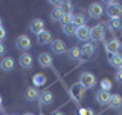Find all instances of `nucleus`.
Listing matches in <instances>:
<instances>
[{"label": "nucleus", "mask_w": 122, "mask_h": 115, "mask_svg": "<svg viewBox=\"0 0 122 115\" xmlns=\"http://www.w3.org/2000/svg\"><path fill=\"white\" fill-rule=\"evenodd\" d=\"M69 92H70L72 98L76 100V101H79V100H82L84 97H86V87H84L79 81L75 83V84H72L70 89H69Z\"/></svg>", "instance_id": "nucleus-4"}, {"label": "nucleus", "mask_w": 122, "mask_h": 115, "mask_svg": "<svg viewBox=\"0 0 122 115\" xmlns=\"http://www.w3.org/2000/svg\"><path fill=\"white\" fill-rule=\"evenodd\" d=\"M114 78H116L119 83H122V66L116 71V74H114Z\"/></svg>", "instance_id": "nucleus-31"}, {"label": "nucleus", "mask_w": 122, "mask_h": 115, "mask_svg": "<svg viewBox=\"0 0 122 115\" xmlns=\"http://www.w3.org/2000/svg\"><path fill=\"white\" fill-rule=\"evenodd\" d=\"M5 52H6L5 45H3V43H0V57H2V55H5Z\"/></svg>", "instance_id": "nucleus-33"}, {"label": "nucleus", "mask_w": 122, "mask_h": 115, "mask_svg": "<svg viewBox=\"0 0 122 115\" xmlns=\"http://www.w3.org/2000/svg\"><path fill=\"white\" fill-rule=\"evenodd\" d=\"M18 63L23 69H30L34 64V57L29 52H21V55L18 57Z\"/></svg>", "instance_id": "nucleus-10"}, {"label": "nucleus", "mask_w": 122, "mask_h": 115, "mask_svg": "<svg viewBox=\"0 0 122 115\" xmlns=\"http://www.w3.org/2000/svg\"><path fill=\"white\" fill-rule=\"evenodd\" d=\"M0 28H3V20H2V17H0Z\"/></svg>", "instance_id": "nucleus-36"}, {"label": "nucleus", "mask_w": 122, "mask_h": 115, "mask_svg": "<svg viewBox=\"0 0 122 115\" xmlns=\"http://www.w3.org/2000/svg\"><path fill=\"white\" fill-rule=\"evenodd\" d=\"M49 3H51L53 8H63V5H64V2H60V0H51Z\"/></svg>", "instance_id": "nucleus-30"}, {"label": "nucleus", "mask_w": 122, "mask_h": 115, "mask_svg": "<svg viewBox=\"0 0 122 115\" xmlns=\"http://www.w3.org/2000/svg\"><path fill=\"white\" fill-rule=\"evenodd\" d=\"M23 115H34V114H32V112H25Z\"/></svg>", "instance_id": "nucleus-37"}, {"label": "nucleus", "mask_w": 122, "mask_h": 115, "mask_svg": "<svg viewBox=\"0 0 122 115\" xmlns=\"http://www.w3.org/2000/svg\"><path fill=\"white\" fill-rule=\"evenodd\" d=\"M38 97H40V92H38V89L35 86H29L25 89V100L26 101H37Z\"/></svg>", "instance_id": "nucleus-13"}, {"label": "nucleus", "mask_w": 122, "mask_h": 115, "mask_svg": "<svg viewBox=\"0 0 122 115\" xmlns=\"http://www.w3.org/2000/svg\"><path fill=\"white\" fill-rule=\"evenodd\" d=\"M32 83H34V86H35V87L43 86V84H46V75L41 74V72H38V74H35V75L32 77Z\"/></svg>", "instance_id": "nucleus-23"}, {"label": "nucleus", "mask_w": 122, "mask_h": 115, "mask_svg": "<svg viewBox=\"0 0 122 115\" xmlns=\"http://www.w3.org/2000/svg\"><path fill=\"white\" fill-rule=\"evenodd\" d=\"M37 43L38 45H49V43H52V34L49 32L47 29L41 31V32L37 35Z\"/></svg>", "instance_id": "nucleus-17"}, {"label": "nucleus", "mask_w": 122, "mask_h": 115, "mask_svg": "<svg viewBox=\"0 0 122 115\" xmlns=\"http://www.w3.org/2000/svg\"><path fill=\"white\" fill-rule=\"evenodd\" d=\"M99 84H101V89L102 91H108L110 92V89H112V81H110L108 78H102Z\"/></svg>", "instance_id": "nucleus-27"}, {"label": "nucleus", "mask_w": 122, "mask_h": 115, "mask_svg": "<svg viewBox=\"0 0 122 115\" xmlns=\"http://www.w3.org/2000/svg\"><path fill=\"white\" fill-rule=\"evenodd\" d=\"M79 83L86 87V91L92 89V87H95V84H96V77L92 74V72H82V74L79 75Z\"/></svg>", "instance_id": "nucleus-3"}, {"label": "nucleus", "mask_w": 122, "mask_h": 115, "mask_svg": "<svg viewBox=\"0 0 122 115\" xmlns=\"http://www.w3.org/2000/svg\"><path fill=\"white\" fill-rule=\"evenodd\" d=\"M15 66V61L12 57H5L2 61H0V69L2 71H5V72H9V71H12Z\"/></svg>", "instance_id": "nucleus-18"}, {"label": "nucleus", "mask_w": 122, "mask_h": 115, "mask_svg": "<svg viewBox=\"0 0 122 115\" xmlns=\"http://www.w3.org/2000/svg\"><path fill=\"white\" fill-rule=\"evenodd\" d=\"M75 35H76V38H78L79 41H82V43H87V41L90 40V28H89L87 25L79 26V28H76Z\"/></svg>", "instance_id": "nucleus-9"}, {"label": "nucleus", "mask_w": 122, "mask_h": 115, "mask_svg": "<svg viewBox=\"0 0 122 115\" xmlns=\"http://www.w3.org/2000/svg\"><path fill=\"white\" fill-rule=\"evenodd\" d=\"M96 101L99 103V104H102V106H105V104H108L110 103V98H112V94H110L108 91H98V94H96Z\"/></svg>", "instance_id": "nucleus-14"}, {"label": "nucleus", "mask_w": 122, "mask_h": 115, "mask_svg": "<svg viewBox=\"0 0 122 115\" xmlns=\"http://www.w3.org/2000/svg\"><path fill=\"white\" fill-rule=\"evenodd\" d=\"M63 15H64L63 8H53V9L51 11V14H49V17H51L52 22H61L63 20Z\"/></svg>", "instance_id": "nucleus-20"}, {"label": "nucleus", "mask_w": 122, "mask_h": 115, "mask_svg": "<svg viewBox=\"0 0 122 115\" xmlns=\"http://www.w3.org/2000/svg\"><path fill=\"white\" fill-rule=\"evenodd\" d=\"M15 46H17V49H20L21 52H28L30 48H32V41H30L29 35H18L17 40H15Z\"/></svg>", "instance_id": "nucleus-5"}, {"label": "nucleus", "mask_w": 122, "mask_h": 115, "mask_svg": "<svg viewBox=\"0 0 122 115\" xmlns=\"http://www.w3.org/2000/svg\"><path fill=\"white\" fill-rule=\"evenodd\" d=\"M52 115H64V112H61V110H53Z\"/></svg>", "instance_id": "nucleus-34"}, {"label": "nucleus", "mask_w": 122, "mask_h": 115, "mask_svg": "<svg viewBox=\"0 0 122 115\" xmlns=\"http://www.w3.org/2000/svg\"><path fill=\"white\" fill-rule=\"evenodd\" d=\"M107 26L110 28V31H119L122 29V22H121V18H113V20H108Z\"/></svg>", "instance_id": "nucleus-24"}, {"label": "nucleus", "mask_w": 122, "mask_h": 115, "mask_svg": "<svg viewBox=\"0 0 122 115\" xmlns=\"http://www.w3.org/2000/svg\"><path fill=\"white\" fill-rule=\"evenodd\" d=\"M2 104H3V98H2V95H0V107H2Z\"/></svg>", "instance_id": "nucleus-35"}, {"label": "nucleus", "mask_w": 122, "mask_h": 115, "mask_svg": "<svg viewBox=\"0 0 122 115\" xmlns=\"http://www.w3.org/2000/svg\"><path fill=\"white\" fill-rule=\"evenodd\" d=\"M63 32L66 34V35H73L76 32V26L73 23H67V25H63Z\"/></svg>", "instance_id": "nucleus-26"}, {"label": "nucleus", "mask_w": 122, "mask_h": 115, "mask_svg": "<svg viewBox=\"0 0 122 115\" xmlns=\"http://www.w3.org/2000/svg\"><path fill=\"white\" fill-rule=\"evenodd\" d=\"M108 63L112 64L113 68H117L119 69L122 66V54H113V55H108Z\"/></svg>", "instance_id": "nucleus-21"}, {"label": "nucleus", "mask_w": 122, "mask_h": 115, "mask_svg": "<svg viewBox=\"0 0 122 115\" xmlns=\"http://www.w3.org/2000/svg\"><path fill=\"white\" fill-rule=\"evenodd\" d=\"M63 25H67V23H72L73 22V12H64V15H63Z\"/></svg>", "instance_id": "nucleus-28"}, {"label": "nucleus", "mask_w": 122, "mask_h": 115, "mask_svg": "<svg viewBox=\"0 0 122 115\" xmlns=\"http://www.w3.org/2000/svg\"><path fill=\"white\" fill-rule=\"evenodd\" d=\"M108 104L113 109H119V107H122V97L119 94H112V98H110Z\"/></svg>", "instance_id": "nucleus-22"}, {"label": "nucleus", "mask_w": 122, "mask_h": 115, "mask_svg": "<svg viewBox=\"0 0 122 115\" xmlns=\"http://www.w3.org/2000/svg\"><path fill=\"white\" fill-rule=\"evenodd\" d=\"M67 57L72 61H78L79 58H81V48H78V46H72L70 49H67Z\"/></svg>", "instance_id": "nucleus-19"}, {"label": "nucleus", "mask_w": 122, "mask_h": 115, "mask_svg": "<svg viewBox=\"0 0 122 115\" xmlns=\"http://www.w3.org/2000/svg\"><path fill=\"white\" fill-rule=\"evenodd\" d=\"M53 92L52 91H49V89H46L43 92H40V97H38V103H40L41 106H44V104H52L53 103Z\"/></svg>", "instance_id": "nucleus-11"}, {"label": "nucleus", "mask_w": 122, "mask_h": 115, "mask_svg": "<svg viewBox=\"0 0 122 115\" xmlns=\"http://www.w3.org/2000/svg\"><path fill=\"white\" fill-rule=\"evenodd\" d=\"M29 31L32 34H35V35H38L41 31H44V22L41 20V18H34V20L29 23Z\"/></svg>", "instance_id": "nucleus-12"}, {"label": "nucleus", "mask_w": 122, "mask_h": 115, "mask_svg": "<svg viewBox=\"0 0 122 115\" xmlns=\"http://www.w3.org/2000/svg\"><path fill=\"white\" fill-rule=\"evenodd\" d=\"M121 48H122V43L117 40V38H112V40L105 41V51H107V54H108V55L117 54Z\"/></svg>", "instance_id": "nucleus-8"}, {"label": "nucleus", "mask_w": 122, "mask_h": 115, "mask_svg": "<svg viewBox=\"0 0 122 115\" xmlns=\"http://www.w3.org/2000/svg\"><path fill=\"white\" fill-rule=\"evenodd\" d=\"M79 115H96V114H95V110L89 109V107H86V109L81 107V109H79Z\"/></svg>", "instance_id": "nucleus-29"}, {"label": "nucleus", "mask_w": 122, "mask_h": 115, "mask_svg": "<svg viewBox=\"0 0 122 115\" xmlns=\"http://www.w3.org/2000/svg\"><path fill=\"white\" fill-rule=\"evenodd\" d=\"M40 115H44V114H40Z\"/></svg>", "instance_id": "nucleus-38"}, {"label": "nucleus", "mask_w": 122, "mask_h": 115, "mask_svg": "<svg viewBox=\"0 0 122 115\" xmlns=\"http://www.w3.org/2000/svg\"><path fill=\"white\" fill-rule=\"evenodd\" d=\"M90 40L93 41H104L105 40V26L104 25H95L90 28Z\"/></svg>", "instance_id": "nucleus-2"}, {"label": "nucleus", "mask_w": 122, "mask_h": 115, "mask_svg": "<svg viewBox=\"0 0 122 115\" xmlns=\"http://www.w3.org/2000/svg\"><path fill=\"white\" fill-rule=\"evenodd\" d=\"M5 38H6V29L5 28H0V43H3Z\"/></svg>", "instance_id": "nucleus-32"}, {"label": "nucleus", "mask_w": 122, "mask_h": 115, "mask_svg": "<svg viewBox=\"0 0 122 115\" xmlns=\"http://www.w3.org/2000/svg\"><path fill=\"white\" fill-rule=\"evenodd\" d=\"M51 51L56 55H63V54L67 52V48H66V43H64L61 38H56V40H52L51 43Z\"/></svg>", "instance_id": "nucleus-7"}, {"label": "nucleus", "mask_w": 122, "mask_h": 115, "mask_svg": "<svg viewBox=\"0 0 122 115\" xmlns=\"http://www.w3.org/2000/svg\"><path fill=\"white\" fill-rule=\"evenodd\" d=\"M38 64L41 68H51L52 66V55L49 52H41L38 55Z\"/></svg>", "instance_id": "nucleus-15"}, {"label": "nucleus", "mask_w": 122, "mask_h": 115, "mask_svg": "<svg viewBox=\"0 0 122 115\" xmlns=\"http://www.w3.org/2000/svg\"><path fill=\"white\" fill-rule=\"evenodd\" d=\"M105 5H107L105 12H107V15H108L110 20L122 17V6L117 2H105Z\"/></svg>", "instance_id": "nucleus-1"}, {"label": "nucleus", "mask_w": 122, "mask_h": 115, "mask_svg": "<svg viewBox=\"0 0 122 115\" xmlns=\"http://www.w3.org/2000/svg\"><path fill=\"white\" fill-rule=\"evenodd\" d=\"M73 25L76 28H79V26H84L86 25V17H84L82 14H73Z\"/></svg>", "instance_id": "nucleus-25"}, {"label": "nucleus", "mask_w": 122, "mask_h": 115, "mask_svg": "<svg viewBox=\"0 0 122 115\" xmlns=\"http://www.w3.org/2000/svg\"><path fill=\"white\" fill-rule=\"evenodd\" d=\"M95 54V45L90 43V41H87V43H84L81 46V57L84 58H90V57H93Z\"/></svg>", "instance_id": "nucleus-16"}, {"label": "nucleus", "mask_w": 122, "mask_h": 115, "mask_svg": "<svg viewBox=\"0 0 122 115\" xmlns=\"http://www.w3.org/2000/svg\"><path fill=\"white\" fill-rule=\"evenodd\" d=\"M104 12H105L104 6H102L101 3H98V2L92 3L89 6V17H92V18H101L102 15H104Z\"/></svg>", "instance_id": "nucleus-6"}]
</instances>
